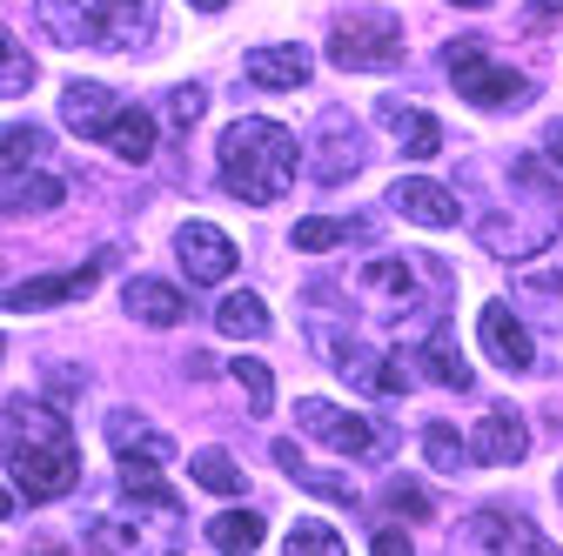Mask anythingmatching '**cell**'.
Returning a JSON list of instances; mask_svg holds the SVG:
<instances>
[{"mask_svg": "<svg viewBox=\"0 0 563 556\" xmlns=\"http://www.w3.org/2000/svg\"><path fill=\"white\" fill-rule=\"evenodd\" d=\"M530 456V423L517 409H489L483 423H476V436H470V463H483V469H510V463H523Z\"/></svg>", "mask_w": 563, "mask_h": 556, "instance_id": "cell-12", "label": "cell"}, {"mask_svg": "<svg viewBox=\"0 0 563 556\" xmlns=\"http://www.w3.org/2000/svg\"><path fill=\"white\" fill-rule=\"evenodd\" d=\"M456 8H497V0H456Z\"/></svg>", "mask_w": 563, "mask_h": 556, "instance_id": "cell-40", "label": "cell"}, {"mask_svg": "<svg viewBox=\"0 0 563 556\" xmlns=\"http://www.w3.org/2000/svg\"><path fill=\"white\" fill-rule=\"evenodd\" d=\"M8 516H14V497H8V490H0V523H8Z\"/></svg>", "mask_w": 563, "mask_h": 556, "instance_id": "cell-39", "label": "cell"}, {"mask_svg": "<svg viewBox=\"0 0 563 556\" xmlns=\"http://www.w3.org/2000/svg\"><path fill=\"white\" fill-rule=\"evenodd\" d=\"M101 268H108V255H101V262H88V268H67V275H34V282H14V289H0V309H14V315H34V309L81 302V296L101 282Z\"/></svg>", "mask_w": 563, "mask_h": 556, "instance_id": "cell-9", "label": "cell"}, {"mask_svg": "<svg viewBox=\"0 0 563 556\" xmlns=\"http://www.w3.org/2000/svg\"><path fill=\"white\" fill-rule=\"evenodd\" d=\"M121 114V101L101 88V81H75V88H67L60 94V121L67 127H75L81 134V142H101V134H108V121Z\"/></svg>", "mask_w": 563, "mask_h": 556, "instance_id": "cell-17", "label": "cell"}, {"mask_svg": "<svg viewBox=\"0 0 563 556\" xmlns=\"http://www.w3.org/2000/svg\"><path fill=\"white\" fill-rule=\"evenodd\" d=\"M543 155H550V168L563 175V121H550V127H543Z\"/></svg>", "mask_w": 563, "mask_h": 556, "instance_id": "cell-36", "label": "cell"}, {"mask_svg": "<svg viewBox=\"0 0 563 556\" xmlns=\"http://www.w3.org/2000/svg\"><path fill=\"white\" fill-rule=\"evenodd\" d=\"M188 476L201 482V490H216V497H242V463L229 449H195L188 456Z\"/></svg>", "mask_w": 563, "mask_h": 556, "instance_id": "cell-24", "label": "cell"}, {"mask_svg": "<svg viewBox=\"0 0 563 556\" xmlns=\"http://www.w3.org/2000/svg\"><path fill=\"white\" fill-rule=\"evenodd\" d=\"M201 108H208V88H175V94H168V114H175L181 127H195Z\"/></svg>", "mask_w": 563, "mask_h": 556, "instance_id": "cell-34", "label": "cell"}, {"mask_svg": "<svg viewBox=\"0 0 563 556\" xmlns=\"http://www.w3.org/2000/svg\"><path fill=\"white\" fill-rule=\"evenodd\" d=\"M282 549L289 556H342V536L329 523H296L289 536H282Z\"/></svg>", "mask_w": 563, "mask_h": 556, "instance_id": "cell-31", "label": "cell"}, {"mask_svg": "<svg viewBox=\"0 0 563 556\" xmlns=\"http://www.w3.org/2000/svg\"><path fill=\"white\" fill-rule=\"evenodd\" d=\"M296 423H302L309 436H322L335 456H369V449H383L376 423H363L356 409H335V402H322V396H302V402H296Z\"/></svg>", "mask_w": 563, "mask_h": 556, "instance_id": "cell-8", "label": "cell"}, {"mask_svg": "<svg viewBox=\"0 0 563 556\" xmlns=\"http://www.w3.org/2000/svg\"><path fill=\"white\" fill-rule=\"evenodd\" d=\"M389 510H396V516H402V510H409V516H437V510H430V497H422L416 482H402V476L389 482Z\"/></svg>", "mask_w": 563, "mask_h": 556, "instance_id": "cell-33", "label": "cell"}, {"mask_svg": "<svg viewBox=\"0 0 563 556\" xmlns=\"http://www.w3.org/2000/svg\"><path fill=\"white\" fill-rule=\"evenodd\" d=\"M216 329H222V335H235V342H262V335H268L275 322H268L262 296L235 289V296H222V302H216Z\"/></svg>", "mask_w": 563, "mask_h": 556, "instance_id": "cell-21", "label": "cell"}, {"mask_svg": "<svg viewBox=\"0 0 563 556\" xmlns=\"http://www.w3.org/2000/svg\"><path fill=\"white\" fill-rule=\"evenodd\" d=\"M27 88H34V60L8 27H0V94H27Z\"/></svg>", "mask_w": 563, "mask_h": 556, "instance_id": "cell-29", "label": "cell"}, {"mask_svg": "<svg viewBox=\"0 0 563 556\" xmlns=\"http://www.w3.org/2000/svg\"><path fill=\"white\" fill-rule=\"evenodd\" d=\"M376 556H409V536L402 530H376Z\"/></svg>", "mask_w": 563, "mask_h": 556, "instance_id": "cell-37", "label": "cell"}, {"mask_svg": "<svg viewBox=\"0 0 563 556\" xmlns=\"http://www.w3.org/2000/svg\"><path fill=\"white\" fill-rule=\"evenodd\" d=\"M0 456H8L27 503H60L81 482V443H75L67 409L34 402V396H14L0 409Z\"/></svg>", "mask_w": 563, "mask_h": 556, "instance_id": "cell-1", "label": "cell"}, {"mask_svg": "<svg viewBox=\"0 0 563 556\" xmlns=\"http://www.w3.org/2000/svg\"><path fill=\"white\" fill-rule=\"evenodd\" d=\"M376 114H383V127L396 134V148L409 155V162H437L443 155V121L437 114H422V108H409V101H376Z\"/></svg>", "mask_w": 563, "mask_h": 556, "instance_id": "cell-14", "label": "cell"}, {"mask_svg": "<svg viewBox=\"0 0 563 556\" xmlns=\"http://www.w3.org/2000/svg\"><path fill=\"white\" fill-rule=\"evenodd\" d=\"M296 162H302V155H296V134L282 127V121H262V114L229 121V134L216 142L222 188H229L235 201H255V208H268V201L289 194Z\"/></svg>", "mask_w": 563, "mask_h": 556, "instance_id": "cell-2", "label": "cell"}, {"mask_svg": "<svg viewBox=\"0 0 563 556\" xmlns=\"http://www.w3.org/2000/svg\"><path fill=\"white\" fill-rule=\"evenodd\" d=\"M389 208H396V215H409L416 229H450L456 222V194L443 181H430V175H402L389 188Z\"/></svg>", "mask_w": 563, "mask_h": 556, "instance_id": "cell-15", "label": "cell"}, {"mask_svg": "<svg viewBox=\"0 0 563 556\" xmlns=\"http://www.w3.org/2000/svg\"><path fill=\"white\" fill-rule=\"evenodd\" d=\"M422 456H430V463H437L443 476H456V469L470 463V443H463V436H456L450 423H430V430H422Z\"/></svg>", "mask_w": 563, "mask_h": 556, "instance_id": "cell-28", "label": "cell"}, {"mask_svg": "<svg viewBox=\"0 0 563 556\" xmlns=\"http://www.w3.org/2000/svg\"><path fill=\"white\" fill-rule=\"evenodd\" d=\"M101 142H108L121 162H134V168H141V162H155V114H148V108H121V114L108 121Z\"/></svg>", "mask_w": 563, "mask_h": 556, "instance_id": "cell-20", "label": "cell"}, {"mask_svg": "<svg viewBox=\"0 0 563 556\" xmlns=\"http://www.w3.org/2000/svg\"><path fill=\"white\" fill-rule=\"evenodd\" d=\"M242 75H249L255 88L289 94V88H302V81L316 75V54H309L302 41H282V47H249V54H242Z\"/></svg>", "mask_w": 563, "mask_h": 556, "instance_id": "cell-13", "label": "cell"}, {"mask_svg": "<svg viewBox=\"0 0 563 556\" xmlns=\"http://www.w3.org/2000/svg\"><path fill=\"white\" fill-rule=\"evenodd\" d=\"M60 201H67V188H60L54 175H14V168H8V181H0V215H8V222L54 215Z\"/></svg>", "mask_w": 563, "mask_h": 556, "instance_id": "cell-16", "label": "cell"}, {"mask_svg": "<svg viewBox=\"0 0 563 556\" xmlns=\"http://www.w3.org/2000/svg\"><path fill=\"white\" fill-rule=\"evenodd\" d=\"M121 302H128L134 322H148V329H175V322L188 315L181 289H175V282H155V275H134V282L121 289Z\"/></svg>", "mask_w": 563, "mask_h": 556, "instance_id": "cell-18", "label": "cell"}, {"mask_svg": "<svg viewBox=\"0 0 563 556\" xmlns=\"http://www.w3.org/2000/svg\"><path fill=\"white\" fill-rule=\"evenodd\" d=\"M41 155H47V127H34V121H8V127H0V175L27 168Z\"/></svg>", "mask_w": 563, "mask_h": 556, "instance_id": "cell-25", "label": "cell"}, {"mask_svg": "<svg viewBox=\"0 0 563 556\" xmlns=\"http://www.w3.org/2000/svg\"><path fill=\"white\" fill-rule=\"evenodd\" d=\"M422 376H437L443 389H470V363L450 349V335H430V342H422Z\"/></svg>", "mask_w": 563, "mask_h": 556, "instance_id": "cell-26", "label": "cell"}, {"mask_svg": "<svg viewBox=\"0 0 563 556\" xmlns=\"http://www.w3.org/2000/svg\"><path fill=\"white\" fill-rule=\"evenodd\" d=\"M476 543H489V549H537V556L550 549V536H537V530L517 523L510 510H483V516H476Z\"/></svg>", "mask_w": 563, "mask_h": 556, "instance_id": "cell-22", "label": "cell"}, {"mask_svg": "<svg viewBox=\"0 0 563 556\" xmlns=\"http://www.w3.org/2000/svg\"><path fill=\"white\" fill-rule=\"evenodd\" d=\"M175 255H181V268H188V282H229L235 262H242V248H235L216 222H181Z\"/></svg>", "mask_w": 563, "mask_h": 556, "instance_id": "cell-10", "label": "cell"}, {"mask_svg": "<svg viewBox=\"0 0 563 556\" xmlns=\"http://www.w3.org/2000/svg\"><path fill=\"white\" fill-rule=\"evenodd\" d=\"M369 162V142H363V127L349 121L342 108H329L322 121H316V142H309V175L322 181V188H335V181H349Z\"/></svg>", "mask_w": 563, "mask_h": 556, "instance_id": "cell-7", "label": "cell"}, {"mask_svg": "<svg viewBox=\"0 0 563 556\" xmlns=\"http://www.w3.org/2000/svg\"><path fill=\"white\" fill-rule=\"evenodd\" d=\"M369 235H376L369 222H335V215H316V222H296L289 248H309V255H322V248H342V242H369Z\"/></svg>", "mask_w": 563, "mask_h": 556, "instance_id": "cell-23", "label": "cell"}, {"mask_svg": "<svg viewBox=\"0 0 563 556\" xmlns=\"http://www.w3.org/2000/svg\"><path fill=\"white\" fill-rule=\"evenodd\" d=\"M556 497H563V476H556Z\"/></svg>", "mask_w": 563, "mask_h": 556, "instance_id": "cell-41", "label": "cell"}, {"mask_svg": "<svg viewBox=\"0 0 563 556\" xmlns=\"http://www.w3.org/2000/svg\"><path fill=\"white\" fill-rule=\"evenodd\" d=\"M443 67H450L456 94L476 101V108H523V101H530V81L517 75V67H504L476 34H470V41H450V47H443Z\"/></svg>", "mask_w": 563, "mask_h": 556, "instance_id": "cell-5", "label": "cell"}, {"mask_svg": "<svg viewBox=\"0 0 563 556\" xmlns=\"http://www.w3.org/2000/svg\"><path fill=\"white\" fill-rule=\"evenodd\" d=\"M229 376L249 389V415H268V409H275V376H268L255 356H235V363H229Z\"/></svg>", "mask_w": 563, "mask_h": 556, "instance_id": "cell-30", "label": "cell"}, {"mask_svg": "<svg viewBox=\"0 0 563 556\" xmlns=\"http://www.w3.org/2000/svg\"><path fill=\"white\" fill-rule=\"evenodd\" d=\"M262 516H249V510H229V516H216L208 523V543L216 549H262Z\"/></svg>", "mask_w": 563, "mask_h": 556, "instance_id": "cell-27", "label": "cell"}, {"mask_svg": "<svg viewBox=\"0 0 563 556\" xmlns=\"http://www.w3.org/2000/svg\"><path fill=\"white\" fill-rule=\"evenodd\" d=\"M188 8H195V14H222V8H229V0H188Z\"/></svg>", "mask_w": 563, "mask_h": 556, "instance_id": "cell-38", "label": "cell"}, {"mask_svg": "<svg viewBox=\"0 0 563 556\" xmlns=\"http://www.w3.org/2000/svg\"><path fill=\"white\" fill-rule=\"evenodd\" d=\"M476 335H483V356L497 363V369H510V376H523V369L537 363V342H530V329L510 315V302H489V309L476 315Z\"/></svg>", "mask_w": 563, "mask_h": 556, "instance_id": "cell-11", "label": "cell"}, {"mask_svg": "<svg viewBox=\"0 0 563 556\" xmlns=\"http://www.w3.org/2000/svg\"><path fill=\"white\" fill-rule=\"evenodd\" d=\"M41 21L67 47H134L155 34V0H41Z\"/></svg>", "mask_w": 563, "mask_h": 556, "instance_id": "cell-3", "label": "cell"}, {"mask_svg": "<svg viewBox=\"0 0 563 556\" xmlns=\"http://www.w3.org/2000/svg\"><path fill=\"white\" fill-rule=\"evenodd\" d=\"M329 60L335 67H396L402 60V21L396 14H376V8H363V14H349L335 34H329Z\"/></svg>", "mask_w": 563, "mask_h": 556, "instance_id": "cell-6", "label": "cell"}, {"mask_svg": "<svg viewBox=\"0 0 563 556\" xmlns=\"http://www.w3.org/2000/svg\"><path fill=\"white\" fill-rule=\"evenodd\" d=\"M108 443H114V456H121V490H128L134 503L162 510V516H181V497L162 482V469L175 463V443H168L162 430H148L141 415H128V409L108 415Z\"/></svg>", "mask_w": 563, "mask_h": 556, "instance_id": "cell-4", "label": "cell"}, {"mask_svg": "<svg viewBox=\"0 0 563 556\" xmlns=\"http://www.w3.org/2000/svg\"><path fill=\"white\" fill-rule=\"evenodd\" d=\"M275 463H282V476H289V482H302V490H316V497H329V503H356V497H363L349 476H335V469H316V463H309L296 443H275Z\"/></svg>", "mask_w": 563, "mask_h": 556, "instance_id": "cell-19", "label": "cell"}, {"mask_svg": "<svg viewBox=\"0 0 563 556\" xmlns=\"http://www.w3.org/2000/svg\"><path fill=\"white\" fill-rule=\"evenodd\" d=\"M556 14H563V0H530V8H523V21H530V27H550Z\"/></svg>", "mask_w": 563, "mask_h": 556, "instance_id": "cell-35", "label": "cell"}, {"mask_svg": "<svg viewBox=\"0 0 563 556\" xmlns=\"http://www.w3.org/2000/svg\"><path fill=\"white\" fill-rule=\"evenodd\" d=\"M81 543H88V549H141V530H128V523H108V516H95V523L81 530Z\"/></svg>", "mask_w": 563, "mask_h": 556, "instance_id": "cell-32", "label": "cell"}]
</instances>
